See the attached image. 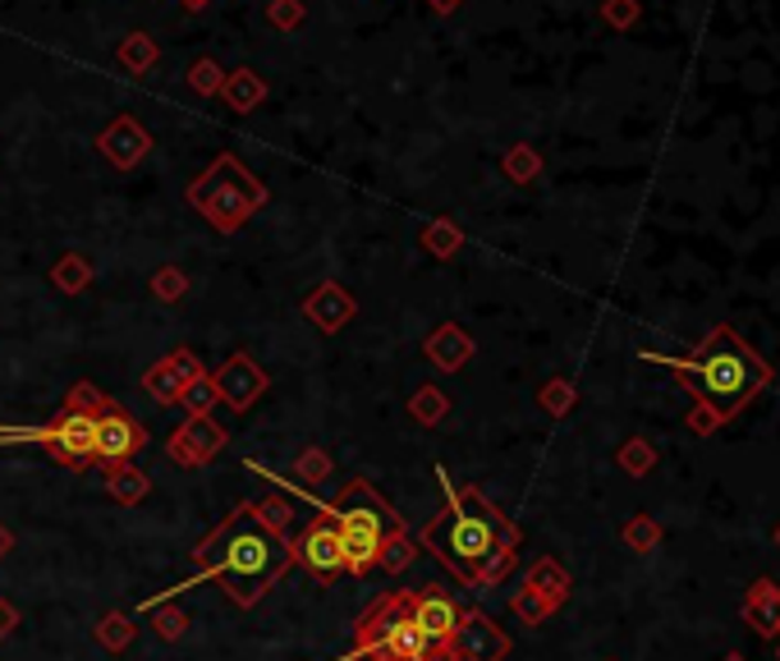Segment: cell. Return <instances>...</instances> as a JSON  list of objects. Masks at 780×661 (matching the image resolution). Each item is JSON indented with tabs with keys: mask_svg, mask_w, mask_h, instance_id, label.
<instances>
[{
	"mask_svg": "<svg viewBox=\"0 0 780 661\" xmlns=\"http://www.w3.org/2000/svg\"><path fill=\"white\" fill-rule=\"evenodd\" d=\"M662 538H666V533H662V524H657V519H652V515H634L630 524H624V528H620V543H624V547H630V551H638V556H647V551H657V547H662Z\"/></svg>",
	"mask_w": 780,
	"mask_h": 661,
	"instance_id": "cell-29",
	"label": "cell"
},
{
	"mask_svg": "<svg viewBox=\"0 0 780 661\" xmlns=\"http://www.w3.org/2000/svg\"><path fill=\"white\" fill-rule=\"evenodd\" d=\"M657 363H666L675 382L689 395H698V404H707L721 423L743 414V404L776 382V368L748 350L730 322H716L689 359H657Z\"/></svg>",
	"mask_w": 780,
	"mask_h": 661,
	"instance_id": "cell-3",
	"label": "cell"
},
{
	"mask_svg": "<svg viewBox=\"0 0 780 661\" xmlns=\"http://www.w3.org/2000/svg\"><path fill=\"white\" fill-rule=\"evenodd\" d=\"M111 400L92 386L79 382L70 386L65 404L55 409V419L46 427H0V446H42L55 464L65 468H87L97 464V414Z\"/></svg>",
	"mask_w": 780,
	"mask_h": 661,
	"instance_id": "cell-4",
	"label": "cell"
},
{
	"mask_svg": "<svg viewBox=\"0 0 780 661\" xmlns=\"http://www.w3.org/2000/svg\"><path fill=\"white\" fill-rule=\"evenodd\" d=\"M501 171H506L510 184H533V179L542 175V152H538L533 143H514V147L506 152Z\"/></svg>",
	"mask_w": 780,
	"mask_h": 661,
	"instance_id": "cell-28",
	"label": "cell"
},
{
	"mask_svg": "<svg viewBox=\"0 0 780 661\" xmlns=\"http://www.w3.org/2000/svg\"><path fill=\"white\" fill-rule=\"evenodd\" d=\"M194 560H198V575L189 583H175L166 597L194 588L198 579H211V583H221V592L235 607L253 611L262 597L290 575L294 547H290V533H275L271 524L258 519L253 500H239V506L194 547ZM166 597H147V602H166Z\"/></svg>",
	"mask_w": 780,
	"mask_h": 661,
	"instance_id": "cell-1",
	"label": "cell"
},
{
	"mask_svg": "<svg viewBox=\"0 0 780 661\" xmlns=\"http://www.w3.org/2000/svg\"><path fill=\"white\" fill-rule=\"evenodd\" d=\"M294 478H299L303 487H322V483L331 478V455H326V446H308V451L294 459Z\"/></svg>",
	"mask_w": 780,
	"mask_h": 661,
	"instance_id": "cell-34",
	"label": "cell"
},
{
	"mask_svg": "<svg viewBox=\"0 0 780 661\" xmlns=\"http://www.w3.org/2000/svg\"><path fill=\"white\" fill-rule=\"evenodd\" d=\"M226 451V432L211 414L207 419H184L170 436H166V455L179 464V468H202L211 464L216 455Z\"/></svg>",
	"mask_w": 780,
	"mask_h": 661,
	"instance_id": "cell-11",
	"label": "cell"
},
{
	"mask_svg": "<svg viewBox=\"0 0 780 661\" xmlns=\"http://www.w3.org/2000/svg\"><path fill=\"white\" fill-rule=\"evenodd\" d=\"M418 543H414V533L404 528V533H391V538L382 543V551H377V570H386V575H404L409 565L418 560Z\"/></svg>",
	"mask_w": 780,
	"mask_h": 661,
	"instance_id": "cell-26",
	"label": "cell"
},
{
	"mask_svg": "<svg viewBox=\"0 0 780 661\" xmlns=\"http://www.w3.org/2000/svg\"><path fill=\"white\" fill-rule=\"evenodd\" d=\"M119 65L129 70V74H147L156 65V42L147 33H129L119 42Z\"/></svg>",
	"mask_w": 780,
	"mask_h": 661,
	"instance_id": "cell-32",
	"label": "cell"
},
{
	"mask_svg": "<svg viewBox=\"0 0 780 661\" xmlns=\"http://www.w3.org/2000/svg\"><path fill=\"white\" fill-rule=\"evenodd\" d=\"M340 661H441L423 629L414 624L409 592H382L358 620H354V643Z\"/></svg>",
	"mask_w": 780,
	"mask_h": 661,
	"instance_id": "cell-6",
	"label": "cell"
},
{
	"mask_svg": "<svg viewBox=\"0 0 780 661\" xmlns=\"http://www.w3.org/2000/svg\"><path fill=\"white\" fill-rule=\"evenodd\" d=\"M211 391H216L221 404H230L235 414H248V409L271 391V376H267V368H258L253 354H230L221 368L211 372Z\"/></svg>",
	"mask_w": 780,
	"mask_h": 661,
	"instance_id": "cell-10",
	"label": "cell"
},
{
	"mask_svg": "<svg viewBox=\"0 0 780 661\" xmlns=\"http://www.w3.org/2000/svg\"><path fill=\"white\" fill-rule=\"evenodd\" d=\"M523 533L506 519L478 487H450L446 478V510L431 515L418 533V547L441 560L464 588H496L519 565Z\"/></svg>",
	"mask_w": 780,
	"mask_h": 661,
	"instance_id": "cell-2",
	"label": "cell"
},
{
	"mask_svg": "<svg viewBox=\"0 0 780 661\" xmlns=\"http://www.w3.org/2000/svg\"><path fill=\"white\" fill-rule=\"evenodd\" d=\"M51 286L60 295H83L92 286V262L83 254H60V262L51 267Z\"/></svg>",
	"mask_w": 780,
	"mask_h": 661,
	"instance_id": "cell-24",
	"label": "cell"
},
{
	"mask_svg": "<svg viewBox=\"0 0 780 661\" xmlns=\"http://www.w3.org/2000/svg\"><path fill=\"white\" fill-rule=\"evenodd\" d=\"M739 616H743V624L753 629V634L780 639V588H776V579H753V583H748L743 602H739Z\"/></svg>",
	"mask_w": 780,
	"mask_h": 661,
	"instance_id": "cell-17",
	"label": "cell"
},
{
	"mask_svg": "<svg viewBox=\"0 0 780 661\" xmlns=\"http://www.w3.org/2000/svg\"><path fill=\"white\" fill-rule=\"evenodd\" d=\"M510 634L501 624H496L487 611L478 607H464L459 611V624H455V634L441 652V661H506L510 657Z\"/></svg>",
	"mask_w": 780,
	"mask_h": 661,
	"instance_id": "cell-9",
	"label": "cell"
},
{
	"mask_svg": "<svg viewBox=\"0 0 780 661\" xmlns=\"http://www.w3.org/2000/svg\"><path fill=\"white\" fill-rule=\"evenodd\" d=\"M538 404L547 409L551 419H565L570 409L579 404V386L570 382V376H551V382H542V391H538Z\"/></svg>",
	"mask_w": 780,
	"mask_h": 661,
	"instance_id": "cell-31",
	"label": "cell"
},
{
	"mask_svg": "<svg viewBox=\"0 0 780 661\" xmlns=\"http://www.w3.org/2000/svg\"><path fill=\"white\" fill-rule=\"evenodd\" d=\"M409 611H414V624L423 629V639H427V648L441 657L446 652V643H450V634H455V624H459V602L446 592V588H418V592H409Z\"/></svg>",
	"mask_w": 780,
	"mask_h": 661,
	"instance_id": "cell-12",
	"label": "cell"
},
{
	"mask_svg": "<svg viewBox=\"0 0 780 661\" xmlns=\"http://www.w3.org/2000/svg\"><path fill=\"white\" fill-rule=\"evenodd\" d=\"M474 350H478L474 335H468L464 327H455V322H441L423 344V354L431 359V368H441V372H459L468 359H474Z\"/></svg>",
	"mask_w": 780,
	"mask_h": 661,
	"instance_id": "cell-18",
	"label": "cell"
},
{
	"mask_svg": "<svg viewBox=\"0 0 780 661\" xmlns=\"http://www.w3.org/2000/svg\"><path fill=\"white\" fill-rule=\"evenodd\" d=\"M303 318L322 335H335L340 327H350L358 318V299L340 286V280H322V286L303 299Z\"/></svg>",
	"mask_w": 780,
	"mask_h": 661,
	"instance_id": "cell-15",
	"label": "cell"
},
{
	"mask_svg": "<svg viewBox=\"0 0 780 661\" xmlns=\"http://www.w3.org/2000/svg\"><path fill=\"white\" fill-rule=\"evenodd\" d=\"M10 551H14V533H10L6 524H0V560H6Z\"/></svg>",
	"mask_w": 780,
	"mask_h": 661,
	"instance_id": "cell-43",
	"label": "cell"
},
{
	"mask_svg": "<svg viewBox=\"0 0 780 661\" xmlns=\"http://www.w3.org/2000/svg\"><path fill=\"white\" fill-rule=\"evenodd\" d=\"M290 547H294V565H303V575H312L318 583H335L345 575V543H340V528L322 506L299 538H290Z\"/></svg>",
	"mask_w": 780,
	"mask_h": 661,
	"instance_id": "cell-8",
	"label": "cell"
},
{
	"mask_svg": "<svg viewBox=\"0 0 780 661\" xmlns=\"http://www.w3.org/2000/svg\"><path fill=\"white\" fill-rule=\"evenodd\" d=\"M267 203V184L243 171L239 156H216V162L189 184V207H198L211 230H239L248 216Z\"/></svg>",
	"mask_w": 780,
	"mask_h": 661,
	"instance_id": "cell-7",
	"label": "cell"
},
{
	"mask_svg": "<svg viewBox=\"0 0 780 661\" xmlns=\"http://www.w3.org/2000/svg\"><path fill=\"white\" fill-rule=\"evenodd\" d=\"M523 588H533V592H542L547 602L560 611L570 602V570L560 565L555 556H542V560H533L528 565V575H523Z\"/></svg>",
	"mask_w": 780,
	"mask_h": 661,
	"instance_id": "cell-19",
	"label": "cell"
},
{
	"mask_svg": "<svg viewBox=\"0 0 780 661\" xmlns=\"http://www.w3.org/2000/svg\"><path fill=\"white\" fill-rule=\"evenodd\" d=\"M143 611L152 616V634L162 643H179L184 634H189V611L175 607V602H143Z\"/></svg>",
	"mask_w": 780,
	"mask_h": 661,
	"instance_id": "cell-22",
	"label": "cell"
},
{
	"mask_svg": "<svg viewBox=\"0 0 780 661\" xmlns=\"http://www.w3.org/2000/svg\"><path fill=\"white\" fill-rule=\"evenodd\" d=\"M97 152L106 156L115 171H134L143 156L152 152V138H147V130H143L134 115H119V120H111L106 130L97 134Z\"/></svg>",
	"mask_w": 780,
	"mask_h": 661,
	"instance_id": "cell-16",
	"label": "cell"
},
{
	"mask_svg": "<svg viewBox=\"0 0 780 661\" xmlns=\"http://www.w3.org/2000/svg\"><path fill=\"white\" fill-rule=\"evenodd\" d=\"M92 634H97V643L106 648V652H124L134 643V634H138V624L124 616V611H106L97 624H92Z\"/></svg>",
	"mask_w": 780,
	"mask_h": 661,
	"instance_id": "cell-27",
	"label": "cell"
},
{
	"mask_svg": "<svg viewBox=\"0 0 780 661\" xmlns=\"http://www.w3.org/2000/svg\"><path fill=\"white\" fill-rule=\"evenodd\" d=\"M221 97H226V106H230L235 115H253V111L267 102V79H262L258 70H235V74H226V83H221Z\"/></svg>",
	"mask_w": 780,
	"mask_h": 661,
	"instance_id": "cell-20",
	"label": "cell"
},
{
	"mask_svg": "<svg viewBox=\"0 0 780 661\" xmlns=\"http://www.w3.org/2000/svg\"><path fill=\"white\" fill-rule=\"evenodd\" d=\"M776 661H780V639H776Z\"/></svg>",
	"mask_w": 780,
	"mask_h": 661,
	"instance_id": "cell-48",
	"label": "cell"
},
{
	"mask_svg": "<svg viewBox=\"0 0 780 661\" xmlns=\"http://www.w3.org/2000/svg\"><path fill=\"white\" fill-rule=\"evenodd\" d=\"M510 611H514L523 624H547V620L555 616V607L547 602L542 592H533V588H519V592L510 597Z\"/></svg>",
	"mask_w": 780,
	"mask_h": 661,
	"instance_id": "cell-36",
	"label": "cell"
},
{
	"mask_svg": "<svg viewBox=\"0 0 780 661\" xmlns=\"http://www.w3.org/2000/svg\"><path fill=\"white\" fill-rule=\"evenodd\" d=\"M184 6H189V10H202V6H207V0H184Z\"/></svg>",
	"mask_w": 780,
	"mask_h": 661,
	"instance_id": "cell-45",
	"label": "cell"
},
{
	"mask_svg": "<svg viewBox=\"0 0 780 661\" xmlns=\"http://www.w3.org/2000/svg\"><path fill=\"white\" fill-rule=\"evenodd\" d=\"M147 446V432L134 414H124V409L106 404L102 414H97V464H124V459H134L138 451Z\"/></svg>",
	"mask_w": 780,
	"mask_h": 661,
	"instance_id": "cell-13",
	"label": "cell"
},
{
	"mask_svg": "<svg viewBox=\"0 0 780 661\" xmlns=\"http://www.w3.org/2000/svg\"><path fill=\"white\" fill-rule=\"evenodd\" d=\"M716 427H721V419H716L707 404H694V409H689V432H694V436H711Z\"/></svg>",
	"mask_w": 780,
	"mask_h": 661,
	"instance_id": "cell-41",
	"label": "cell"
},
{
	"mask_svg": "<svg viewBox=\"0 0 780 661\" xmlns=\"http://www.w3.org/2000/svg\"><path fill=\"white\" fill-rule=\"evenodd\" d=\"M638 14H643L638 0H602V19H606L611 28H620V33H624V28H634Z\"/></svg>",
	"mask_w": 780,
	"mask_h": 661,
	"instance_id": "cell-40",
	"label": "cell"
},
{
	"mask_svg": "<svg viewBox=\"0 0 780 661\" xmlns=\"http://www.w3.org/2000/svg\"><path fill=\"white\" fill-rule=\"evenodd\" d=\"M152 295L162 299V303H179L184 295H189V276H184L179 267H162L152 276Z\"/></svg>",
	"mask_w": 780,
	"mask_h": 661,
	"instance_id": "cell-37",
	"label": "cell"
},
{
	"mask_svg": "<svg viewBox=\"0 0 780 661\" xmlns=\"http://www.w3.org/2000/svg\"><path fill=\"white\" fill-rule=\"evenodd\" d=\"M409 414H414V423H423V427H436L446 414H450V395L446 391H436V386H418L414 395H409Z\"/></svg>",
	"mask_w": 780,
	"mask_h": 661,
	"instance_id": "cell-30",
	"label": "cell"
},
{
	"mask_svg": "<svg viewBox=\"0 0 780 661\" xmlns=\"http://www.w3.org/2000/svg\"><path fill=\"white\" fill-rule=\"evenodd\" d=\"M106 492L119 500V506H138V500H147V492H152V478L143 474L134 459L106 464Z\"/></svg>",
	"mask_w": 780,
	"mask_h": 661,
	"instance_id": "cell-21",
	"label": "cell"
},
{
	"mask_svg": "<svg viewBox=\"0 0 780 661\" xmlns=\"http://www.w3.org/2000/svg\"><path fill=\"white\" fill-rule=\"evenodd\" d=\"M175 404H179V409H184V414H189V419H207V414H211V409L221 404V400H216V391H211V376L202 372L198 382H189V386L179 391V400H175Z\"/></svg>",
	"mask_w": 780,
	"mask_h": 661,
	"instance_id": "cell-33",
	"label": "cell"
},
{
	"mask_svg": "<svg viewBox=\"0 0 780 661\" xmlns=\"http://www.w3.org/2000/svg\"><path fill=\"white\" fill-rule=\"evenodd\" d=\"M418 244L427 248V254L431 258H455L459 254V248H464V230L455 226V220H446V216H436V220H427V226H423V235H418Z\"/></svg>",
	"mask_w": 780,
	"mask_h": 661,
	"instance_id": "cell-23",
	"label": "cell"
},
{
	"mask_svg": "<svg viewBox=\"0 0 780 661\" xmlns=\"http://www.w3.org/2000/svg\"><path fill=\"white\" fill-rule=\"evenodd\" d=\"M322 510L340 528V543H345V575H354V579L377 570V551H382V543L391 538V533L409 528V524L395 515L391 500L372 487L367 478H354L335 500H326Z\"/></svg>",
	"mask_w": 780,
	"mask_h": 661,
	"instance_id": "cell-5",
	"label": "cell"
},
{
	"mask_svg": "<svg viewBox=\"0 0 780 661\" xmlns=\"http://www.w3.org/2000/svg\"><path fill=\"white\" fill-rule=\"evenodd\" d=\"M657 446H652L647 436H630L624 446L615 451V464H620V474H630V478H647L652 468H657Z\"/></svg>",
	"mask_w": 780,
	"mask_h": 661,
	"instance_id": "cell-25",
	"label": "cell"
},
{
	"mask_svg": "<svg viewBox=\"0 0 780 661\" xmlns=\"http://www.w3.org/2000/svg\"><path fill=\"white\" fill-rule=\"evenodd\" d=\"M14 629H19V611L6 602V597H0V643H6V639L14 634Z\"/></svg>",
	"mask_w": 780,
	"mask_h": 661,
	"instance_id": "cell-42",
	"label": "cell"
},
{
	"mask_svg": "<svg viewBox=\"0 0 780 661\" xmlns=\"http://www.w3.org/2000/svg\"><path fill=\"white\" fill-rule=\"evenodd\" d=\"M198 376H202V363H198L194 350H170L166 359H156V363L143 372V391H147L156 404H175L179 391L189 386V382H198Z\"/></svg>",
	"mask_w": 780,
	"mask_h": 661,
	"instance_id": "cell-14",
	"label": "cell"
},
{
	"mask_svg": "<svg viewBox=\"0 0 780 661\" xmlns=\"http://www.w3.org/2000/svg\"><path fill=\"white\" fill-rule=\"evenodd\" d=\"M721 661H748V657H739V652H726V657H721Z\"/></svg>",
	"mask_w": 780,
	"mask_h": 661,
	"instance_id": "cell-46",
	"label": "cell"
},
{
	"mask_svg": "<svg viewBox=\"0 0 780 661\" xmlns=\"http://www.w3.org/2000/svg\"><path fill=\"white\" fill-rule=\"evenodd\" d=\"M184 79H189V87L198 92V97H221V83H226V70H221V65H216V60H211V55H202V60H194V65H189V74H184Z\"/></svg>",
	"mask_w": 780,
	"mask_h": 661,
	"instance_id": "cell-35",
	"label": "cell"
},
{
	"mask_svg": "<svg viewBox=\"0 0 780 661\" xmlns=\"http://www.w3.org/2000/svg\"><path fill=\"white\" fill-rule=\"evenodd\" d=\"M455 6H459V0H431V10H436V14H450Z\"/></svg>",
	"mask_w": 780,
	"mask_h": 661,
	"instance_id": "cell-44",
	"label": "cell"
},
{
	"mask_svg": "<svg viewBox=\"0 0 780 661\" xmlns=\"http://www.w3.org/2000/svg\"><path fill=\"white\" fill-rule=\"evenodd\" d=\"M776 547H780V524H776Z\"/></svg>",
	"mask_w": 780,
	"mask_h": 661,
	"instance_id": "cell-47",
	"label": "cell"
},
{
	"mask_svg": "<svg viewBox=\"0 0 780 661\" xmlns=\"http://www.w3.org/2000/svg\"><path fill=\"white\" fill-rule=\"evenodd\" d=\"M253 510H258V519L271 524L275 533H285V528H290V500H285V496H275V492H271V496L253 500Z\"/></svg>",
	"mask_w": 780,
	"mask_h": 661,
	"instance_id": "cell-38",
	"label": "cell"
},
{
	"mask_svg": "<svg viewBox=\"0 0 780 661\" xmlns=\"http://www.w3.org/2000/svg\"><path fill=\"white\" fill-rule=\"evenodd\" d=\"M267 19L280 28V33H294V28H303V0H271Z\"/></svg>",
	"mask_w": 780,
	"mask_h": 661,
	"instance_id": "cell-39",
	"label": "cell"
}]
</instances>
